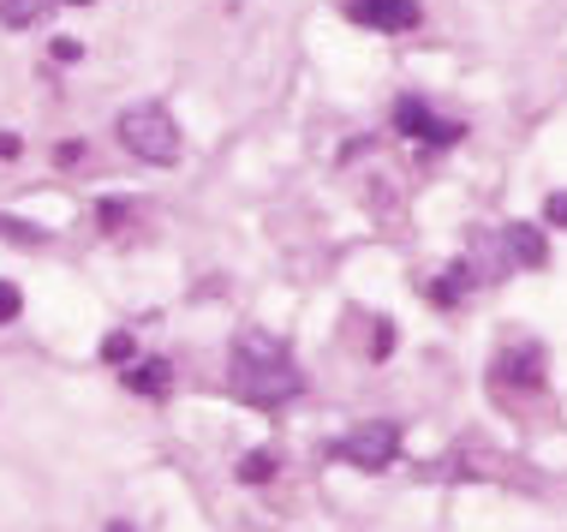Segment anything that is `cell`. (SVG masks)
I'll use <instances>...</instances> for the list:
<instances>
[{
  "instance_id": "cell-2",
  "label": "cell",
  "mask_w": 567,
  "mask_h": 532,
  "mask_svg": "<svg viewBox=\"0 0 567 532\" xmlns=\"http://www.w3.org/2000/svg\"><path fill=\"white\" fill-rule=\"evenodd\" d=\"M114 139H120V150H126V156L150 162V168L179 162V126H174V114H167L162 102H132V109H120Z\"/></svg>"
},
{
  "instance_id": "cell-7",
  "label": "cell",
  "mask_w": 567,
  "mask_h": 532,
  "mask_svg": "<svg viewBox=\"0 0 567 532\" xmlns=\"http://www.w3.org/2000/svg\"><path fill=\"white\" fill-rule=\"evenodd\" d=\"M496 239H502V252H508L514 269H538V264H544V234H538V227L514 222V227H502Z\"/></svg>"
},
{
  "instance_id": "cell-12",
  "label": "cell",
  "mask_w": 567,
  "mask_h": 532,
  "mask_svg": "<svg viewBox=\"0 0 567 532\" xmlns=\"http://www.w3.org/2000/svg\"><path fill=\"white\" fill-rule=\"evenodd\" d=\"M544 216L556 222V227H567V192H556V197H549V204H544Z\"/></svg>"
},
{
  "instance_id": "cell-3",
  "label": "cell",
  "mask_w": 567,
  "mask_h": 532,
  "mask_svg": "<svg viewBox=\"0 0 567 532\" xmlns=\"http://www.w3.org/2000/svg\"><path fill=\"white\" fill-rule=\"evenodd\" d=\"M334 454H341L347 467H359V473H382V467L401 454V424L371 419V424H359V431H347L341 443H334Z\"/></svg>"
},
{
  "instance_id": "cell-14",
  "label": "cell",
  "mask_w": 567,
  "mask_h": 532,
  "mask_svg": "<svg viewBox=\"0 0 567 532\" xmlns=\"http://www.w3.org/2000/svg\"><path fill=\"white\" fill-rule=\"evenodd\" d=\"M109 532H137L132 521H109Z\"/></svg>"
},
{
  "instance_id": "cell-9",
  "label": "cell",
  "mask_w": 567,
  "mask_h": 532,
  "mask_svg": "<svg viewBox=\"0 0 567 532\" xmlns=\"http://www.w3.org/2000/svg\"><path fill=\"white\" fill-rule=\"evenodd\" d=\"M42 12H49V0H0V24L7 30H30Z\"/></svg>"
},
{
  "instance_id": "cell-5",
  "label": "cell",
  "mask_w": 567,
  "mask_h": 532,
  "mask_svg": "<svg viewBox=\"0 0 567 532\" xmlns=\"http://www.w3.org/2000/svg\"><path fill=\"white\" fill-rule=\"evenodd\" d=\"M347 19L364 30H382V37H401V30H419V0H347Z\"/></svg>"
},
{
  "instance_id": "cell-10",
  "label": "cell",
  "mask_w": 567,
  "mask_h": 532,
  "mask_svg": "<svg viewBox=\"0 0 567 532\" xmlns=\"http://www.w3.org/2000/svg\"><path fill=\"white\" fill-rule=\"evenodd\" d=\"M269 473H275V454H269V449H251V454L239 461V479H245V484H264Z\"/></svg>"
},
{
  "instance_id": "cell-15",
  "label": "cell",
  "mask_w": 567,
  "mask_h": 532,
  "mask_svg": "<svg viewBox=\"0 0 567 532\" xmlns=\"http://www.w3.org/2000/svg\"><path fill=\"white\" fill-rule=\"evenodd\" d=\"M66 7H90V0H66Z\"/></svg>"
},
{
  "instance_id": "cell-6",
  "label": "cell",
  "mask_w": 567,
  "mask_h": 532,
  "mask_svg": "<svg viewBox=\"0 0 567 532\" xmlns=\"http://www.w3.org/2000/svg\"><path fill=\"white\" fill-rule=\"evenodd\" d=\"M394 126H401L406 139H419V144H436V150L460 139V126H454V120L431 114V102H424V96H401V109H394Z\"/></svg>"
},
{
  "instance_id": "cell-8",
  "label": "cell",
  "mask_w": 567,
  "mask_h": 532,
  "mask_svg": "<svg viewBox=\"0 0 567 532\" xmlns=\"http://www.w3.org/2000/svg\"><path fill=\"white\" fill-rule=\"evenodd\" d=\"M126 389L132 395H167V359H137L126 371Z\"/></svg>"
},
{
  "instance_id": "cell-4",
  "label": "cell",
  "mask_w": 567,
  "mask_h": 532,
  "mask_svg": "<svg viewBox=\"0 0 567 532\" xmlns=\"http://www.w3.org/2000/svg\"><path fill=\"white\" fill-rule=\"evenodd\" d=\"M489 377H496V389H526V395H538V389H544V347H538V341L502 347L496 365H489Z\"/></svg>"
},
{
  "instance_id": "cell-13",
  "label": "cell",
  "mask_w": 567,
  "mask_h": 532,
  "mask_svg": "<svg viewBox=\"0 0 567 532\" xmlns=\"http://www.w3.org/2000/svg\"><path fill=\"white\" fill-rule=\"evenodd\" d=\"M102 354H109V359H126V354H132V336H114L109 347H102Z\"/></svg>"
},
{
  "instance_id": "cell-11",
  "label": "cell",
  "mask_w": 567,
  "mask_h": 532,
  "mask_svg": "<svg viewBox=\"0 0 567 532\" xmlns=\"http://www.w3.org/2000/svg\"><path fill=\"white\" fill-rule=\"evenodd\" d=\"M19 306H24V299H19V287H12V282H0V324H12V317H19Z\"/></svg>"
},
{
  "instance_id": "cell-1",
  "label": "cell",
  "mask_w": 567,
  "mask_h": 532,
  "mask_svg": "<svg viewBox=\"0 0 567 532\" xmlns=\"http://www.w3.org/2000/svg\"><path fill=\"white\" fill-rule=\"evenodd\" d=\"M227 383H234V395L251 407H281L299 395V365H293L281 336H269V329H239L234 347H227Z\"/></svg>"
}]
</instances>
